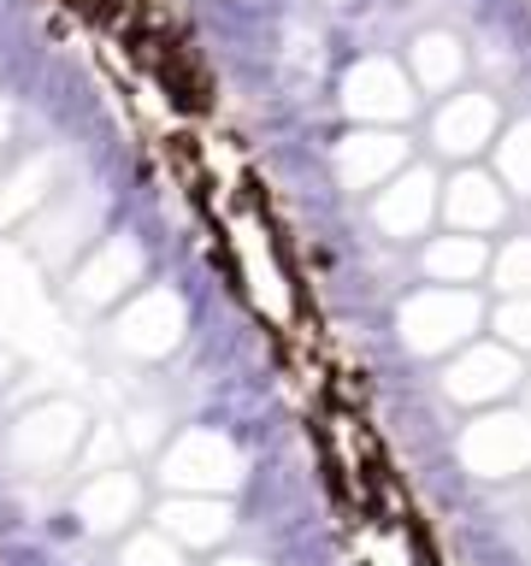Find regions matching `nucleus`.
I'll return each mask as SVG.
<instances>
[{
	"label": "nucleus",
	"instance_id": "obj_8",
	"mask_svg": "<svg viewBox=\"0 0 531 566\" xmlns=\"http://www.w3.org/2000/svg\"><path fill=\"white\" fill-rule=\"evenodd\" d=\"M502 177L520 195H531V124H513L502 142Z\"/></svg>",
	"mask_w": 531,
	"mask_h": 566
},
{
	"label": "nucleus",
	"instance_id": "obj_2",
	"mask_svg": "<svg viewBox=\"0 0 531 566\" xmlns=\"http://www.w3.org/2000/svg\"><path fill=\"white\" fill-rule=\"evenodd\" d=\"M485 142H496V101L490 95H455L437 113V148L442 154H478Z\"/></svg>",
	"mask_w": 531,
	"mask_h": 566
},
{
	"label": "nucleus",
	"instance_id": "obj_9",
	"mask_svg": "<svg viewBox=\"0 0 531 566\" xmlns=\"http://www.w3.org/2000/svg\"><path fill=\"white\" fill-rule=\"evenodd\" d=\"M478 265H485V248H478L472 237H455V242H437L431 248V272H478Z\"/></svg>",
	"mask_w": 531,
	"mask_h": 566
},
{
	"label": "nucleus",
	"instance_id": "obj_7",
	"mask_svg": "<svg viewBox=\"0 0 531 566\" xmlns=\"http://www.w3.org/2000/svg\"><path fill=\"white\" fill-rule=\"evenodd\" d=\"M414 77L425 88H455V77H460V42L455 35H419L414 42Z\"/></svg>",
	"mask_w": 531,
	"mask_h": 566
},
{
	"label": "nucleus",
	"instance_id": "obj_10",
	"mask_svg": "<svg viewBox=\"0 0 531 566\" xmlns=\"http://www.w3.org/2000/svg\"><path fill=\"white\" fill-rule=\"evenodd\" d=\"M496 272H502L508 290H531V242H508L502 260H496Z\"/></svg>",
	"mask_w": 531,
	"mask_h": 566
},
{
	"label": "nucleus",
	"instance_id": "obj_1",
	"mask_svg": "<svg viewBox=\"0 0 531 566\" xmlns=\"http://www.w3.org/2000/svg\"><path fill=\"white\" fill-rule=\"evenodd\" d=\"M343 101H348V113L354 118H402L407 106H414V88H407V77L396 65H384V60H361L348 71V83H343Z\"/></svg>",
	"mask_w": 531,
	"mask_h": 566
},
{
	"label": "nucleus",
	"instance_id": "obj_3",
	"mask_svg": "<svg viewBox=\"0 0 531 566\" xmlns=\"http://www.w3.org/2000/svg\"><path fill=\"white\" fill-rule=\"evenodd\" d=\"M407 159L402 136H384V130H354L343 148H336V177H343L348 189H366L378 184V177H389Z\"/></svg>",
	"mask_w": 531,
	"mask_h": 566
},
{
	"label": "nucleus",
	"instance_id": "obj_4",
	"mask_svg": "<svg viewBox=\"0 0 531 566\" xmlns=\"http://www.w3.org/2000/svg\"><path fill=\"white\" fill-rule=\"evenodd\" d=\"M442 212H449V224H455V230H467V237H472V230L502 224V212H508L502 184H490V177H478V171L455 177L449 195H442Z\"/></svg>",
	"mask_w": 531,
	"mask_h": 566
},
{
	"label": "nucleus",
	"instance_id": "obj_5",
	"mask_svg": "<svg viewBox=\"0 0 531 566\" xmlns=\"http://www.w3.org/2000/svg\"><path fill=\"white\" fill-rule=\"evenodd\" d=\"M431 212H437L431 177H425V171H407V177H396V184L384 189L378 224L389 230V237H414V230H425V219H431Z\"/></svg>",
	"mask_w": 531,
	"mask_h": 566
},
{
	"label": "nucleus",
	"instance_id": "obj_6",
	"mask_svg": "<svg viewBox=\"0 0 531 566\" xmlns=\"http://www.w3.org/2000/svg\"><path fill=\"white\" fill-rule=\"evenodd\" d=\"M53 171H60V159H53V154H35L30 166H18L7 177V195H0V224H18L30 207H42L48 189H53Z\"/></svg>",
	"mask_w": 531,
	"mask_h": 566
}]
</instances>
